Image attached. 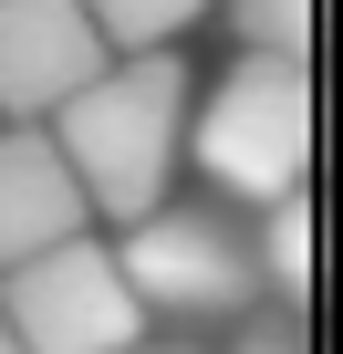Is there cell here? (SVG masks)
<instances>
[{"mask_svg": "<svg viewBox=\"0 0 343 354\" xmlns=\"http://www.w3.org/2000/svg\"><path fill=\"white\" fill-rule=\"evenodd\" d=\"M188 104H198L188 53H135V63H104V73L42 125L52 156L73 167V188H84V219L135 230V219H156L166 198H177Z\"/></svg>", "mask_w": 343, "mask_h": 354, "instance_id": "6da1fadb", "label": "cell"}, {"mask_svg": "<svg viewBox=\"0 0 343 354\" xmlns=\"http://www.w3.org/2000/svg\"><path fill=\"white\" fill-rule=\"evenodd\" d=\"M219 21H229V42L239 53H260V63H312V0H219Z\"/></svg>", "mask_w": 343, "mask_h": 354, "instance_id": "9c48e42d", "label": "cell"}, {"mask_svg": "<svg viewBox=\"0 0 343 354\" xmlns=\"http://www.w3.org/2000/svg\"><path fill=\"white\" fill-rule=\"evenodd\" d=\"M115 271H125L146 333H188V344H198V333H229V323L271 313V292H260V240H250V219L219 209V198H166L156 219L115 230Z\"/></svg>", "mask_w": 343, "mask_h": 354, "instance_id": "7a4b0ae2", "label": "cell"}, {"mask_svg": "<svg viewBox=\"0 0 343 354\" xmlns=\"http://www.w3.org/2000/svg\"><path fill=\"white\" fill-rule=\"evenodd\" d=\"M84 188H73V167L52 156L42 125H0V271H21L63 240H84Z\"/></svg>", "mask_w": 343, "mask_h": 354, "instance_id": "8992f818", "label": "cell"}, {"mask_svg": "<svg viewBox=\"0 0 343 354\" xmlns=\"http://www.w3.org/2000/svg\"><path fill=\"white\" fill-rule=\"evenodd\" d=\"M250 240H260V292H271V313H302V302H312V188L281 198V209H260Z\"/></svg>", "mask_w": 343, "mask_h": 354, "instance_id": "ba28073f", "label": "cell"}, {"mask_svg": "<svg viewBox=\"0 0 343 354\" xmlns=\"http://www.w3.org/2000/svg\"><path fill=\"white\" fill-rule=\"evenodd\" d=\"M104 63L84 0H0V125H52Z\"/></svg>", "mask_w": 343, "mask_h": 354, "instance_id": "5b68a950", "label": "cell"}, {"mask_svg": "<svg viewBox=\"0 0 343 354\" xmlns=\"http://www.w3.org/2000/svg\"><path fill=\"white\" fill-rule=\"evenodd\" d=\"M188 167L208 177V198L260 219L312 188V63H260L239 53L198 104H188Z\"/></svg>", "mask_w": 343, "mask_h": 354, "instance_id": "3957f363", "label": "cell"}, {"mask_svg": "<svg viewBox=\"0 0 343 354\" xmlns=\"http://www.w3.org/2000/svg\"><path fill=\"white\" fill-rule=\"evenodd\" d=\"M125 354H208V344H188V333H146V344H125Z\"/></svg>", "mask_w": 343, "mask_h": 354, "instance_id": "8fae6325", "label": "cell"}, {"mask_svg": "<svg viewBox=\"0 0 343 354\" xmlns=\"http://www.w3.org/2000/svg\"><path fill=\"white\" fill-rule=\"evenodd\" d=\"M208 11H219V0H84V21H94V42L115 63H135V53H188V32Z\"/></svg>", "mask_w": 343, "mask_h": 354, "instance_id": "52a82bcc", "label": "cell"}, {"mask_svg": "<svg viewBox=\"0 0 343 354\" xmlns=\"http://www.w3.org/2000/svg\"><path fill=\"white\" fill-rule=\"evenodd\" d=\"M219 354H312V333H302V313H250L219 333Z\"/></svg>", "mask_w": 343, "mask_h": 354, "instance_id": "30bf717a", "label": "cell"}, {"mask_svg": "<svg viewBox=\"0 0 343 354\" xmlns=\"http://www.w3.org/2000/svg\"><path fill=\"white\" fill-rule=\"evenodd\" d=\"M0 354H21V344H11V323H0Z\"/></svg>", "mask_w": 343, "mask_h": 354, "instance_id": "7c38bea8", "label": "cell"}, {"mask_svg": "<svg viewBox=\"0 0 343 354\" xmlns=\"http://www.w3.org/2000/svg\"><path fill=\"white\" fill-rule=\"evenodd\" d=\"M0 323H11L21 354H125L146 344V313L115 271V240H63L21 271H0Z\"/></svg>", "mask_w": 343, "mask_h": 354, "instance_id": "277c9868", "label": "cell"}]
</instances>
